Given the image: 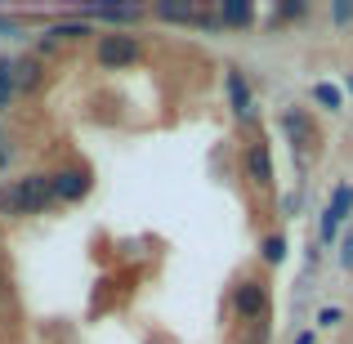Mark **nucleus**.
<instances>
[{"instance_id":"nucleus-17","label":"nucleus","mask_w":353,"mask_h":344,"mask_svg":"<svg viewBox=\"0 0 353 344\" xmlns=\"http://www.w3.org/2000/svg\"><path fill=\"white\" fill-rule=\"evenodd\" d=\"M340 322H345V309H336V304H331V309H322V313H318V327H322V331H336Z\"/></svg>"},{"instance_id":"nucleus-16","label":"nucleus","mask_w":353,"mask_h":344,"mask_svg":"<svg viewBox=\"0 0 353 344\" xmlns=\"http://www.w3.org/2000/svg\"><path fill=\"white\" fill-rule=\"evenodd\" d=\"M309 14V5H304V0H286V5H277V23H300V18Z\"/></svg>"},{"instance_id":"nucleus-20","label":"nucleus","mask_w":353,"mask_h":344,"mask_svg":"<svg viewBox=\"0 0 353 344\" xmlns=\"http://www.w3.org/2000/svg\"><path fill=\"white\" fill-rule=\"evenodd\" d=\"M295 344H318V331H300V336H295Z\"/></svg>"},{"instance_id":"nucleus-11","label":"nucleus","mask_w":353,"mask_h":344,"mask_svg":"<svg viewBox=\"0 0 353 344\" xmlns=\"http://www.w3.org/2000/svg\"><path fill=\"white\" fill-rule=\"evenodd\" d=\"M81 18H99V23H139L143 18V9L139 5H85L77 9Z\"/></svg>"},{"instance_id":"nucleus-13","label":"nucleus","mask_w":353,"mask_h":344,"mask_svg":"<svg viewBox=\"0 0 353 344\" xmlns=\"http://www.w3.org/2000/svg\"><path fill=\"white\" fill-rule=\"evenodd\" d=\"M152 14H157V18H165V23H197L201 9H197V5H183V0H179V5L170 0V5H157Z\"/></svg>"},{"instance_id":"nucleus-2","label":"nucleus","mask_w":353,"mask_h":344,"mask_svg":"<svg viewBox=\"0 0 353 344\" xmlns=\"http://www.w3.org/2000/svg\"><path fill=\"white\" fill-rule=\"evenodd\" d=\"M268 304H273V295H268V282L264 277H237L233 286V313L241 327H259V322L268 318Z\"/></svg>"},{"instance_id":"nucleus-4","label":"nucleus","mask_w":353,"mask_h":344,"mask_svg":"<svg viewBox=\"0 0 353 344\" xmlns=\"http://www.w3.org/2000/svg\"><path fill=\"white\" fill-rule=\"evenodd\" d=\"M90 192H94V170H90L85 161H68V165H59V170L50 174V197L63 201V206H77V201H85Z\"/></svg>"},{"instance_id":"nucleus-8","label":"nucleus","mask_w":353,"mask_h":344,"mask_svg":"<svg viewBox=\"0 0 353 344\" xmlns=\"http://www.w3.org/2000/svg\"><path fill=\"white\" fill-rule=\"evenodd\" d=\"M224 85H228V108L237 121H255V99H250V81L241 68H224Z\"/></svg>"},{"instance_id":"nucleus-1","label":"nucleus","mask_w":353,"mask_h":344,"mask_svg":"<svg viewBox=\"0 0 353 344\" xmlns=\"http://www.w3.org/2000/svg\"><path fill=\"white\" fill-rule=\"evenodd\" d=\"M50 206H54L50 174H41V170H32V174H23V179L0 188V215L18 219V215H41V210H50Z\"/></svg>"},{"instance_id":"nucleus-6","label":"nucleus","mask_w":353,"mask_h":344,"mask_svg":"<svg viewBox=\"0 0 353 344\" xmlns=\"http://www.w3.org/2000/svg\"><path fill=\"white\" fill-rule=\"evenodd\" d=\"M241 170H246V179L255 183V188H273V156H268L264 139H250V143L241 148Z\"/></svg>"},{"instance_id":"nucleus-21","label":"nucleus","mask_w":353,"mask_h":344,"mask_svg":"<svg viewBox=\"0 0 353 344\" xmlns=\"http://www.w3.org/2000/svg\"><path fill=\"white\" fill-rule=\"evenodd\" d=\"M349 94H353V77H349Z\"/></svg>"},{"instance_id":"nucleus-3","label":"nucleus","mask_w":353,"mask_h":344,"mask_svg":"<svg viewBox=\"0 0 353 344\" xmlns=\"http://www.w3.org/2000/svg\"><path fill=\"white\" fill-rule=\"evenodd\" d=\"M143 59V41L134 32H103L94 41V63L108 72H121V68H134Z\"/></svg>"},{"instance_id":"nucleus-7","label":"nucleus","mask_w":353,"mask_h":344,"mask_svg":"<svg viewBox=\"0 0 353 344\" xmlns=\"http://www.w3.org/2000/svg\"><path fill=\"white\" fill-rule=\"evenodd\" d=\"M277 125L286 130V139H291L300 152H304V148H318V125H313V117L304 112V108H282Z\"/></svg>"},{"instance_id":"nucleus-19","label":"nucleus","mask_w":353,"mask_h":344,"mask_svg":"<svg viewBox=\"0 0 353 344\" xmlns=\"http://www.w3.org/2000/svg\"><path fill=\"white\" fill-rule=\"evenodd\" d=\"M340 264H345V268H353V232L345 237V246H340Z\"/></svg>"},{"instance_id":"nucleus-14","label":"nucleus","mask_w":353,"mask_h":344,"mask_svg":"<svg viewBox=\"0 0 353 344\" xmlns=\"http://www.w3.org/2000/svg\"><path fill=\"white\" fill-rule=\"evenodd\" d=\"M313 103H322L327 112H340V103H345V94H340L336 85H327V81H318V85H313Z\"/></svg>"},{"instance_id":"nucleus-22","label":"nucleus","mask_w":353,"mask_h":344,"mask_svg":"<svg viewBox=\"0 0 353 344\" xmlns=\"http://www.w3.org/2000/svg\"><path fill=\"white\" fill-rule=\"evenodd\" d=\"M0 143H5V134H0Z\"/></svg>"},{"instance_id":"nucleus-15","label":"nucleus","mask_w":353,"mask_h":344,"mask_svg":"<svg viewBox=\"0 0 353 344\" xmlns=\"http://www.w3.org/2000/svg\"><path fill=\"white\" fill-rule=\"evenodd\" d=\"M9 63H14V59H5V54H0V112H5L9 99L18 94V90H14V77H9Z\"/></svg>"},{"instance_id":"nucleus-10","label":"nucleus","mask_w":353,"mask_h":344,"mask_svg":"<svg viewBox=\"0 0 353 344\" xmlns=\"http://www.w3.org/2000/svg\"><path fill=\"white\" fill-rule=\"evenodd\" d=\"M9 77H14L18 94H36V90L45 85V63L41 59H14L9 63Z\"/></svg>"},{"instance_id":"nucleus-9","label":"nucleus","mask_w":353,"mask_h":344,"mask_svg":"<svg viewBox=\"0 0 353 344\" xmlns=\"http://www.w3.org/2000/svg\"><path fill=\"white\" fill-rule=\"evenodd\" d=\"M255 18H259L255 0H224L215 9V23L228 27V32H246V27H255Z\"/></svg>"},{"instance_id":"nucleus-12","label":"nucleus","mask_w":353,"mask_h":344,"mask_svg":"<svg viewBox=\"0 0 353 344\" xmlns=\"http://www.w3.org/2000/svg\"><path fill=\"white\" fill-rule=\"evenodd\" d=\"M259 264H264V268H282L286 264V237H282V232L259 237Z\"/></svg>"},{"instance_id":"nucleus-5","label":"nucleus","mask_w":353,"mask_h":344,"mask_svg":"<svg viewBox=\"0 0 353 344\" xmlns=\"http://www.w3.org/2000/svg\"><path fill=\"white\" fill-rule=\"evenodd\" d=\"M349 215H353V183H336V192H331L327 210H322V219H318V237L331 241V237H336V228L345 224Z\"/></svg>"},{"instance_id":"nucleus-18","label":"nucleus","mask_w":353,"mask_h":344,"mask_svg":"<svg viewBox=\"0 0 353 344\" xmlns=\"http://www.w3.org/2000/svg\"><path fill=\"white\" fill-rule=\"evenodd\" d=\"M331 18H336L340 27H345V23H353V5H345V0H336V5H331Z\"/></svg>"}]
</instances>
